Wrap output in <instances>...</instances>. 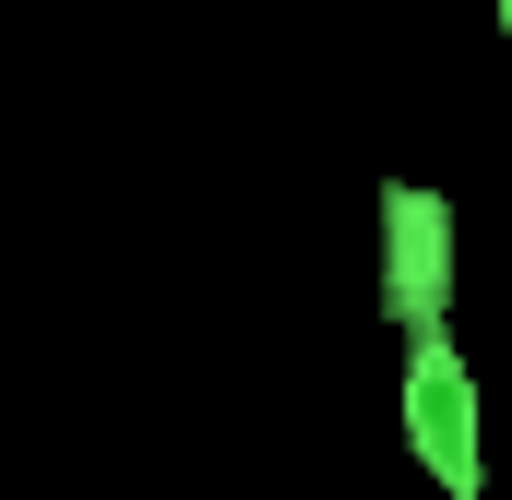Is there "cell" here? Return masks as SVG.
Segmentation results:
<instances>
[{
	"label": "cell",
	"instance_id": "1",
	"mask_svg": "<svg viewBox=\"0 0 512 500\" xmlns=\"http://www.w3.org/2000/svg\"><path fill=\"white\" fill-rule=\"evenodd\" d=\"M405 453L441 500H489V405H477V370L441 334H405Z\"/></svg>",
	"mask_w": 512,
	"mask_h": 500
},
{
	"label": "cell",
	"instance_id": "2",
	"mask_svg": "<svg viewBox=\"0 0 512 500\" xmlns=\"http://www.w3.org/2000/svg\"><path fill=\"white\" fill-rule=\"evenodd\" d=\"M382 322L393 334L453 322V203L429 179H382Z\"/></svg>",
	"mask_w": 512,
	"mask_h": 500
},
{
	"label": "cell",
	"instance_id": "3",
	"mask_svg": "<svg viewBox=\"0 0 512 500\" xmlns=\"http://www.w3.org/2000/svg\"><path fill=\"white\" fill-rule=\"evenodd\" d=\"M501 36H512V0H501Z\"/></svg>",
	"mask_w": 512,
	"mask_h": 500
}]
</instances>
